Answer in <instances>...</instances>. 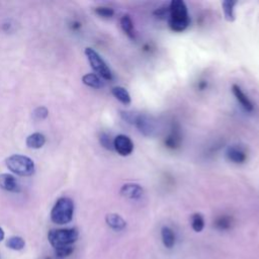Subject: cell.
<instances>
[{
    "mask_svg": "<svg viewBox=\"0 0 259 259\" xmlns=\"http://www.w3.org/2000/svg\"><path fill=\"white\" fill-rule=\"evenodd\" d=\"M169 26L173 31H183L190 23L188 10L185 2L182 0H172L169 8Z\"/></svg>",
    "mask_w": 259,
    "mask_h": 259,
    "instance_id": "6da1fadb",
    "label": "cell"
},
{
    "mask_svg": "<svg viewBox=\"0 0 259 259\" xmlns=\"http://www.w3.org/2000/svg\"><path fill=\"white\" fill-rule=\"evenodd\" d=\"M74 214V202L69 197H60L51 210V220L57 225L69 224Z\"/></svg>",
    "mask_w": 259,
    "mask_h": 259,
    "instance_id": "7a4b0ae2",
    "label": "cell"
},
{
    "mask_svg": "<svg viewBox=\"0 0 259 259\" xmlns=\"http://www.w3.org/2000/svg\"><path fill=\"white\" fill-rule=\"evenodd\" d=\"M79 237V232L75 228L69 229H54L48 234V240L54 249L72 246Z\"/></svg>",
    "mask_w": 259,
    "mask_h": 259,
    "instance_id": "3957f363",
    "label": "cell"
},
{
    "mask_svg": "<svg viewBox=\"0 0 259 259\" xmlns=\"http://www.w3.org/2000/svg\"><path fill=\"white\" fill-rule=\"evenodd\" d=\"M5 164L11 172L19 176H30L34 173L35 169L34 163L29 157L18 154L8 157Z\"/></svg>",
    "mask_w": 259,
    "mask_h": 259,
    "instance_id": "277c9868",
    "label": "cell"
},
{
    "mask_svg": "<svg viewBox=\"0 0 259 259\" xmlns=\"http://www.w3.org/2000/svg\"><path fill=\"white\" fill-rule=\"evenodd\" d=\"M85 55L88 59V62L91 68L95 71V73H97L99 77H101L104 80L112 79V73L109 67L106 65L104 60L100 57V55L95 50H93L92 48H86Z\"/></svg>",
    "mask_w": 259,
    "mask_h": 259,
    "instance_id": "5b68a950",
    "label": "cell"
},
{
    "mask_svg": "<svg viewBox=\"0 0 259 259\" xmlns=\"http://www.w3.org/2000/svg\"><path fill=\"white\" fill-rule=\"evenodd\" d=\"M113 149L120 156H128L134 151V143L130 137L118 135L113 139Z\"/></svg>",
    "mask_w": 259,
    "mask_h": 259,
    "instance_id": "8992f818",
    "label": "cell"
},
{
    "mask_svg": "<svg viewBox=\"0 0 259 259\" xmlns=\"http://www.w3.org/2000/svg\"><path fill=\"white\" fill-rule=\"evenodd\" d=\"M135 124L145 136H153L156 132L155 122L146 115H138L135 120Z\"/></svg>",
    "mask_w": 259,
    "mask_h": 259,
    "instance_id": "52a82bcc",
    "label": "cell"
},
{
    "mask_svg": "<svg viewBox=\"0 0 259 259\" xmlns=\"http://www.w3.org/2000/svg\"><path fill=\"white\" fill-rule=\"evenodd\" d=\"M226 155L230 161L236 164L244 163L247 159V153L245 149H243L241 146H238V145L230 146L226 152Z\"/></svg>",
    "mask_w": 259,
    "mask_h": 259,
    "instance_id": "ba28073f",
    "label": "cell"
},
{
    "mask_svg": "<svg viewBox=\"0 0 259 259\" xmlns=\"http://www.w3.org/2000/svg\"><path fill=\"white\" fill-rule=\"evenodd\" d=\"M120 194L128 199H139L142 197L144 190L143 187L136 183H126L121 186L120 188Z\"/></svg>",
    "mask_w": 259,
    "mask_h": 259,
    "instance_id": "9c48e42d",
    "label": "cell"
},
{
    "mask_svg": "<svg viewBox=\"0 0 259 259\" xmlns=\"http://www.w3.org/2000/svg\"><path fill=\"white\" fill-rule=\"evenodd\" d=\"M0 188L9 192H19L20 185L16 178L8 173L0 174Z\"/></svg>",
    "mask_w": 259,
    "mask_h": 259,
    "instance_id": "30bf717a",
    "label": "cell"
},
{
    "mask_svg": "<svg viewBox=\"0 0 259 259\" xmlns=\"http://www.w3.org/2000/svg\"><path fill=\"white\" fill-rule=\"evenodd\" d=\"M232 92L234 96L236 97L237 101L241 104V106L246 110V111H252L254 106L252 101L249 99V97L243 92L241 87L237 84H233L232 86Z\"/></svg>",
    "mask_w": 259,
    "mask_h": 259,
    "instance_id": "8fae6325",
    "label": "cell"
},
{
    "mask_svg": "<svg viewBox=\"0 0 259 259\" xmlns=\"http://www.w3.org/2000/svg\"><path fill=\"white\" fill-rule=\"evenodd\" d=\"M107 226L114 231H121L126 227V222L117 213H108L105 217Z\"/></svg>",
    "mask_w": 259,
    "mask_h": 259,
    "instance_id": "7c38bea8",
    "label": "cell"
},
{
    "mask_svg": "<svg viewBox=\"0 0 259 259\" xmlns=\"http://www.w3.org/2000/svg\"><path fill=\"white\" fill-rule=\"evenodd\" d=\"M46 143V137L40 133H33L26 138V146L30 149H40Z\"/></svg>",
    "mask_w": 259,
    "mask_h": 259,
    "instance_id": "4fadbf2b",
    "label": "cell"
},
{
    "mask_svg": "<svg viewBox=\"0 0 259 259\" xmlns=\"http://www.w3.org/2000/svg\"><path fill=\"white\" fill-rule=\"evenodd\" d=\"M111 93L122 104L127 105V104L131 103V100H132L131 95H130L128 91L125 88H123L121 86H114L111 89Z\"/></svg>",
    "mask_w": 259,
    "mask_h": 259,
    "instance_id": "5bb4252c",
    "label": "cell"
},
{
    "mask_svg": "<svg viewBox=\"0 0 259 259\" xmlns=\"http://www.w3.org/2000/svg\"><path fill=\"white\" fill-rule=\"evenodd\" d=\"M161 237H162V242L163 245L168 248L171 249L174 247L175 245V234L173 232L172 229H170L169 227H163L161 230Z\"/></svg>",
    "mask_w": 259,
    "mask_h": 259,
    "instance_id": "9a60e30c",
    "label": "cell"
},
{
    "mask_svg": "<svg viewBox=\"0 0 259 259\" xmlns=\"http://www.w3.org/2000/svg\"><path fill=\"white\" fill-rule=\"evenodd\" d=\"M82 82H83L86 86L91 87V88H95V89L101 88V87L103 86V82H102V80L100 79V77H99L97 74H94V73L85 74V75L82 77Z\"/></svg>",
    "mask_w": 259,
    "mask_h": 259,
    "instance_id": "2e32d148",
    "label": "cell"
},
{
    "mask_svg": "<svg viewBox=\"0 0 259 259\" xmlns=\"http://www.w3.org/2000/svg\"><path fill=\"white\" fill-rule=\"evenodd\" d=\"M237 4V1H231V0H226L223 1L222 7L224 11V16L226 20L232 22L235 20V5Z\"/></svg>",
    "mask_w": 259,
    "mask_h": 259,
    "instance_id": "e0dca14e",
    "label": "cell"
},
{
    "mask_svg": "<svg viewBox=\"0 0 259 259\" xmlns=\"http://www.w3.org/2000/svg\"><path fill=\"white\" fill-rule=\"evenodd\" d=\"M120 26L123 30V32L131 38L135 37V32H134V23L130 15L124 14L120 18Z\"/></svg>",
    "mask_w": 259,
    "mask_h": 259,
    "instance_id": "ac0fdd59",
    "label": "cell"
},
{
    "mask_svg": "<svg viewBox=\"0 0 259 259\" xmlns=\"http://www.w3.org/2000/svg\"><path fill=\"white\" fill-rule=\"evenodd\" d=\"M6 246L13 251H20L25 246V241L19 236H12L6 241Z\"/></svg>",
    "mask_w": 259,
    "mask_h": 259,
    "instance_id": "d6986e66",
    "label": "cell"
},
{
    "mask_svg": "<svg viewBox=\"0 0 259 259\" xmlns=\"http://www.w3.org/2000/svg\"><path fill=\"white\" fill-rule=\"evenodd\" d=\"M191 227L194 232L199 233L204 228V219L200 213H193L191 215Z\"/></svg>",
    "mask_w": 259,
    "mask_h": 259,
    "instance_id": "ffe728a7",
    "label": "cell"
},
{
    "mask_svg": "<svg viewBox=\"0 0 259 259\" xmlns=\"http://www.w3.org/2000/svg\"><path fill=\"white\" fill-rule=\"evenodd\" d=\"M214 225H215V228L219 230H222V231L229 230L232 227V218L228 215H222L215 220Z\"/></svg>",
    "mask_w": 259,
    "mask_h": 259,
    "instance_id": "44dd1931",
    "label": "cell"
},
{
    "mask_svg": "<svg viewBox=\"0 0 259 259\" xmlns=\"http://www.w3.org/2000/svg\"><path fill=\"white\" fill-rule=\"evenodd\" d=\"M73 252H74L73 246H65V247H60L55 249V253L59 258L69 257Z\"/></svg>",
    "mask_w": 259,
    "mask_h": 259,
    "instance_id": "7402d4cb",
    "label": "cell"
},
{
    "mask_svg": "<svg viewBox=\"0 0 259 259\" xmlns=\"http://www.w3.org/2000/svg\"><path fill=\"white\" fill-rule=\"evenodd\" d=\"M94 11H95V13L98 14L99 16H101V17H106V18L111 17V16L113 15V13H114V11H113L112 8H110V7H105V6L96 7Z\"/></svg>",
    "mask_w": 259,
    "mask_h": 259,
    "instance_id": "603a6c76",
    "label": "cell"
},
{
    "mask_svg": "<svg viewBox=\"0 0 259 259\" xmlns=\"http://www.w3.org/2000/svg\"><path fill=\"white\" fill-rule=\"evenodd\" d=\"M99 141H100V144L108 149V150H112L113 149V141L110 140V137L106 134H101L100 135V138H99Z\"/></svg>",
    "mask_w": 259,
    "mask_h": 259,
    "instance_id": "cb8c5ba5",
    "label": "cell"
},
{
    "mask_svg": "<svg viewBox=\"0 0 259 259\" xmlns=\"http://www.w3.org/2000/svg\"><path fill=\"white\" fill-rule=\"evenodd\" d=\"M33 115L37 119H45L49 115V110L45 106H39L34 109Z\"/></svg>",
    "mask_w": 259,
    "mask_h": 259,
    "instance_id": "d4e9b609",
    "label": "cell"
},
{
    "mask_svg": "<svg viewBox=\"0 0 259 259\" xmlns=\"http://www.w3.org/2000/svg\"><path fill=\"white\" fill-rule=\"evenodd\" d=\"M80 26H81V24L79 22H74L73 25H72V28L73 29H78Z\"/></svg>",
    "mask_w": 259,
    "mask_h": 259,
    "instance_id": "484cf974",
    "label": "cell"
},
{
    "mask_svg": "<svg viewBox=\"0 0 259 259\" xmlns=\"http://www.w3.org/2000/svg\"><path fill=\"white\" fill-rule=\"evenodd\" d=\"M4 236H5V234H4V231H3V229L0 227V242L4 239Z\"/></svg>",
    "mask_w": 259,
    "mask_h": 259,
    "instance_id": "4316f807",
    "label": "cell"
},
{
    "mask_svg": "<svg viewBox=\"0 0 259 259\" xmlns=\"http://www.w3.org/2000/svg\"><path fill=\"white\" fill-rule=\"evenodd\" d=\"M46 259H52V258H50V257H47V258H46Z\"/></svg>",
    "mask_w": 259,
    "mask_h": 259,
    "instance_id": "83f0119b",
    "label": "cell"
}]
</instances>
